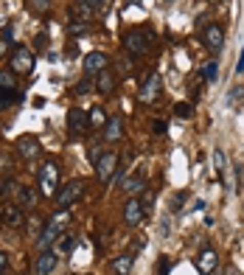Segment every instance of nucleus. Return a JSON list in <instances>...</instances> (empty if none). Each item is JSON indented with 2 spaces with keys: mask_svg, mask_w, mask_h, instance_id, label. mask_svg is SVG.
<instances>
[{
  "mask_svg": "<svg viewBox=\"0 0 244 275\" xmlns=\"http://www.w3.org/2000/svg\"><path fill=\"white\" fill-rule=\"evenodd\" d=\"M6 222L14 225V228H20V225H23V213H20V208H17V205H6Z\"/></svg>",
  "mask_w": 244,
  "mask_h": 275,
  "instance_id": "nucleus-21",
  "label": "nucleus"
},
{
  "mask_svg": "<svg viewBox=\"0 0 244 275\" xmlns=\"http://www.w3.org/2000/svg\"><path fill=\"white\" fill-rule=\"evenodd\" d=\"M104 138L107 141H121V118L118 115H110L107 118V124H104Z\"/></svg>",
  "mask_w": 244,
  "mask_h": 275,
  "instance_id": "nucleus-17",
  "label": "nucleus"
},
{
  "mask_svg": "<svg viewBox=\"0 0 244 275\" xmlns=\"http://www.w3.org/2000/svg\"><path fill=\"white\" fill-rule=\"evenodd\" d=\"M236 73H244V48H241V53H239V62H236Z\"/></svg>",
  "mask_w": 244,
  "mask_h": 275,
  "instance_id": "nucleus-34",
  "label": "nucleus"
},
{
  "mask_svg": "<svg viewBox=\"0 0 244 275\" xmlns=\"http://www.w3.org/2000/svg\"><path fill=\"white\" fill-rule=\"evenodd\" d=\"M37 183H39V191H43V197H53V194H56V185H59V169H56V163H53V160H45V163H43Z\"/></svg>",
  "mask_w": 244,
  "mask_h": 275,
  "instance_id": "nucleus-2",
  "label": "nucleus"
},
{
  "mask_svg": "<svg viewBox=\"0 0 244 275\" xmlns=\"http://www.w3.org/2000/svg\"><path fill=\"white\" fill-rule=\"evenodd\" d=\"M132 264H135V256H118V259H112V272L115 275H132Z\"/></svg>",
  "mask_w": 244,
  "mask_h": 275,
  "instance_id": "nucleus-16",
  "label": "nucleus"
},
{
  "mask_svg": "<svg viewBox=\"0 0 244 275\" xmlns=\"http://www.w3.org/2000/svg\"><path fill=\"white\" fill-rule=\"evenodd\" d=\"M28 9H31L34 14H45V11L51 9V0H28Z\"/></svg>",
  "mask_w": 244,
  "mask_h": 275,
  "instance_id": "nucleus-26",
  "label": "nucleus"
},
{
  "mask_svg": "<svg viewBox=\"0 0 244 275\" xmlns=\"http://www.w3.org/2000/svg\"><path fill=\"white\" fill-rule=\"evenodd\" d=\"M166 3H171V0H166Z\"/></svg>",
  "mask_w": 244,
  "mask_h": 275,
  "instance_id": "nucleus-42",
  "label": "nucleus"
},
{
  "mask_svg": "<svg viewBox=\"0 0 244 275\" xmlns=\"http://www.w3.org/2000/svg\"><path fill=\"white\" fill-rule=\"evenodd\" d=\"M124 48H127L129 56H144L149 48H152V34H149V31H132V34H127Z\"/></svg>",
  "mask_w": 244,
  "mask_h": 275,
  "instance_id": "nucleus-4",
  "label": "nucleus"
},
{
  "mask_svg": "<svg viewBox=\"0 0 244 275\" xmlns=\"http://www.w3.org/2000/svg\"><path fill=\"white\" fill-rule=\"evenodd\" d=\"M87 127H90V115H87L85 110H79V107H73V110L68 112V132H70V138L85 135Z\"/></svg>",
  "mask_w": 244,
  "mask_h": 275,
  "instance_id": "nucleus-5",
  "label": "nucleus"
},
{
  "mask_svg": "<svg viewBox=\"0 0 244 275\" xmlns=\"http://www.w3.org/2000/svg\"><path fill=\"white\" fill-rule=\"evenodd\" d=\"M174 115H177V118H191V115H194V104H188V101L174 104Z\"/></svg>",
  "mask_w": 244,
  "mask_h": 275,
  "instance_id": "nucleus-25",
  "label": "nucleus"
},
{
  "mask_svg": "<svg viewBox=\"0 0 244 275\" xmlns=\"http://www.w3.org/2000/svg\"><path fill=\"white\" fill-rule=\"evenodd\" d=\"M6 267H9V259H6V253H0V275L6 272Z\"/></svg>",
  "mask_w": 244,
  "mask_h": 275,
  "instance_id": "nucleus-35",
  "label": "nucleus"
},
{
  "mask_svg": "<svg viewBox=\"0 0 244 275\" xmlns=\"http://www.w3.org/2000/svg\"><path fill=\"white\" fill-rule=\"evenodd\" d=\"M51 222L56 225L59 230H65V228H68V225H70V213H68V211H56V217H53Z\"/></svg>",
  "mask_w": 244,
  "mask_h": 275,
  "instance_id": "nucleus-27",
  "label": "nucleus"
},
{
  "mask_svg": "<svg viewBox=\"0 0 244 275\" xmlns=\"http://www.w3.org/2000/svg\"><path fill=\"white\" fill-rule=\"evenodd\" d=\"M79 3H85V6H90V9H96V6H101L104 0H79Z\"/></svg>",
  "mask_w": 244,
  "mask_h": 275,
  "instance_id": "nucleus-38",
  "label": "nucleus"
},
{
  "mask_svg": "<svg viewBox=\"0 0 244 275\" xmlns=\"http://www.w3.org/2000/svg\"><path fill=\"white\" fill-rule=\"evenodd\" d=\"M213 169H216L219 174H225V169H228V158H225L222 149H213Z\"/></svg>",
  "mask_w": 244,
  "mask_h": 275,
  "instance_id": "nucleus-23",
  "label": "nucleus"
},
{
  "mask_svg": "<svg viewBox=\"0 0 244 275\" xmlns=\"http://www.w3.org/2000/svg\"><path fill=\"white\" fill-rule=\"evenodd\" d=\"M59 233H62V230H59V228H56V225H53V222H48V225H45V230H43V233H39V236H37V247H39V253L51 247V244H53V239H56Z\"/></svg>",
  "mask_w": 244,
  "mask_h": 275,
  "instance_id": "nucleus-13",
  "label": "nucleus"
},
{
  "mask_svg": "<svg viewBox=\"0 0 244 275\" xmlns=\"http://www.w3.org/2000/svg\"><path fill=\"white\" fill-rule=\"evenodd\" d=\"M20 99V93H17V87H0V110L9 104H14V101Z\"/></svg>",
  "mask_w": 244,
  "mask_h": 275,
  "instance_id": "nucleus-20",
  "label": "nucleus"
},
{
  "mask_svg": "<svg viewBox=\"0 0 244 275\" xmlns=\"http://www.w3.org/2000/svg\"><path fill=\"white\" fill-rule=\"evenodd\" d=\"M104 124H107L104 107H93V110H90V127H104Z\"/></svg>",
  "mask_w": 244,
  "mask_h": 275,
  "instance_id": "nucleus-22",
  "label": "nucleus"
},
{
  "mask_svg": "<svg viewBox=\"0 0 244 275\" xmlns=\"http://www.w3.org/2000/svg\"><path fill=\"white\" fill-rule=\"evenodd\" d=\"M82 194H85V180H79V177H76V180L65 183V188L56 194V205H59V211H68V208L73 205V202L79 200Z\"/></svg>",
  "mask_w": 244,
  "mask_h": 275,
  "instance_id": "nucleus-3",
  "label": "nucleus"
},
{
  "mask_svg": "<svg viewBox=\"0 0 244 275\" xmlns=\"http://www.w3.org/2000/svg\"><path fill=\"white\" fill-rule=\"evenodd\" d=\"M186 200H188L186 191H180V194L171 197V213H180V211H182V202H186Z\"/></svg>",
  "mask_w": 244,
  "mask_h": 275,
  "instance_id": "nucleus-28",
  "label": "nucleus"
},
{
  "mask_svg": "<svg viewBox=\"0 0 244 275\" xmlns=\"http://www.w3.org/2000/svg\"><path fill=\"white\" fill-rule=\"evenodd\" d=\"M53 267H56V253H48V250H43L37 259V275H51Z\"/></svg>",
  "mask_w": 244,
  "mask_h": 275,
  "instance_id": "nucleus-14",
  "label": "nucleus"
},
{
  "mask_svg": "<svg viewBox=\"0 0 244 275\" xmlns=\"http://www.w3.org/2000/svg\"><path fill=\"white\" fill-rule=\"evenodd\" d=\"M0 225H3V219H0Z\"/></svg>",
  "mask_w": 244,
  "mask_h": 275,
  "instance_id": "nucleus-43",
  "label": "nucleus"
},
{
  "mask_svg": "<svg viewBox=\"0 0 244 275\" xmlns=\"http://www.w3.org/2000/svg\"><path fill=\"white\" fill-rule=\"evenodd\" d=\"M68 31L73 34V37L85 34V31H87V20H82V17H73V20H70V26H68Z\"/></svg>",
  "mask_w": 244,
  "mask_h": 275,
  "instance_id": "nucleus-24",
  "label": "nucleus"
},
{
  "mask_svg": "<svg viewBox=\"0 0 244 275\" xmlns=\"http://www.w3.org/2000/svg\"><path fill=\"white\" fill-rule=\"evenodd\" d=\"M160 85H163V82H160V73H149V76H146V82L140 85L138 99L144 101V104H152V101L160 95Z\"/></svg>",
  "mask_w": 244,
  "mask_h": 275,
  "instance_id": "nucleus-10",
  "label": "nucleus"
},
{
  "mask_svg": "<svg viewBox=\"0 0 244 275\" xmlns=\"http://www.w3.org/2000/svg\"><path fill=\"white\" fill-rule=\"evenodd\" d=\"M17 205H20V208H34V205H37V191L20 185V188H17Z\"/></svg>",
  "mask_w": 244,
  "mask_h": 275,
  "instance_id": "nucleus-18",
  "label": "nucleus"
},
{
  "mask_svg": "<svg viewBox=\"0 0 244 275\" xmlns=\"http://www.w3.org/2000/svg\"><path fill=\"white\" fill-rule=\"evenodd\" d=\"M228 275H236V272H228Z\"/></svg>",
  "mask_w": 244,
  "mask_h": 275,
  "instance_id": "nucleus-41",
  "label": "nucleus"
},
{
  "mask_svg": "<svg viewBox=\"0 0 244 275\" xmlns=\"http://www.w3.org/2000/svg\"><path fill=\"white\" fill-rule=\"evenodd\" d=\"M107 68V56L104 53H87L85 56V76H98L101 70Z\"/></svg>",
  "mask_w": 244,
  "mask_h": 275,
  "instance_id": "nucleus-12",
  "label": "nucleus"
},
{
  "mask_svg": "<svg viewBox=\"0 0 244 275\" xmlns=\"http://www.w3.org/2000/svg\"><path fill=\"white\" fill-rule=\"evenodd\" d=\"M85 90H90V76H85V79H82L79 85L73 87V93H76V95H82V93H85Z\"/></svg>",
  "mask_w": 244,
  "mask_h": 275,
  "instance_id": "nucleus-32",
  "label": "nucleus"
},
{
  "mask_svg": "<svg viewBox=\"0 0 244 275\" xmlns=\"http://www.w3.org/2000/svg\"><path fill=\"white\" fill-rule=\"evenodd\" d=\"M0 87H17L14 85V73H11V70H0Z\"/></svg>",
  "mask_w": 244,
  "mask_h": 275,
  "instance_id": "nucleus-29",
  "label": "nucleus"
},
{
  "mask_svg": "<svg viewBox=\"0 0 244 275\" xmlns=\"http://www.w3.org/2000/svg\"><path fill=\"white\" fill-rule=\"evenodd\" d=\"M115 169H118V158L112 152H104L96 160V174H98L101 183H110L112 177H115Z\"/></svg>",
  "mask_w": 244,
  "mask_h": 275,
  "instance_id": "nucleus-9",
  "label": "nucleus"
},
{
  "mask_svg": "<svg viewBox=\"0 0 244 275\" xmlns=\"http://www.w3.org/2000/svg\"><path fill=\"white\" fill-rule=\"evenodd\" d=\"M3 53H6V43H0V56H3Z\"/></svg>",
  "mask_w": 244,
  "mask_h": 275,
  "instance_id": "nucleus-40",
  "label": "nucleus"
},
{
  "mask_svg": "<svg viewBox=\"0 0 244 275\" xmlns=\"http://www.w3.org/2000/svg\"><path fill=\"white\" fill-rule=\"evenodd\" d=\"M169 270H171V264H169V261H160V275H169Z\"/></svg>",
  "mask_w": 244,
  "mask_h": 275,
  "instance_id": "nucleus-37",
  "label": "nucleus"
},
{
  "mask_svg": "<svg viewBox=\"0 0 244 275\" xmlns=\"http://www.w3.org/2000/svg\"><path fill=\"white\" fill-rule=\"evenodd\" d=\"M202 40H205V45L211 48L213 53H219L225 48V28L219 26V23H208L205 31H202Z\"/></svg>",
  "mask_w": 244,
  "mask_h": 275,
  "instance_id": "nucleus-8",
  "label": "nucleus"
},
{
  "mask_svg": "<svg viewBox=\"0 0 244 275\" xmlns=\"http://www.w3.org/2000/svg\"><path fill=\"white\" fill-rule=\"evenodd\" d=\"M96 87H98V93H101V95H110L112 90H115V76H112V70H110V68H104V70L98 73Z\"/></svg>",
  "mask_w": 244,
  "mask_h": 275,
  "instance_id": "nucleus-15",
  "label": "nucleus"
},
{
  "mask_svg": "<svg viewBox=\"0 0 244 275\" xmlns=\"http://www.w3.org/2000/svg\"><path fill=\"white\" fill-rule=\"evenodd\" d=\"M9 68H11V73H14V76H28L34 70V53L28 51L26 45L14 48L11 56H9Z\"/></svg>",
  "mask_w": 244,
  "mask_h": 275,
  "instance_id": "nucleus-1",
  "label": "nucleus"
},
{
  "mask_svg": "<svg viewBox=\"0 0 244 275\" xmlns=\"http://www.w3.org/2000/svg\"><path fill=\"white\" fill-rule=\"evenodd\" d=\"M216 62H211V65H205V68H202V79H205V82H213V79H216Z\"/></svg>",
  "mask_w": 244,
  "mask_h": 275,
  "instance_id": "nucleus-30",
  "label": "nucleus"
},
{
  "mask_svg": "<svg viewBox=\"0 0 244 275\" xmlns=\"http://www.w3.org/2000/svg\"><path fill=\"white\" fill-rule=\"evenodd\" d=\"M140 247H144V242H140V239H138V242H135L132 247H129V250H132V256H138V253H140Z\"/></svg>",
  "mask_w": 244,
  "mask_h": 275,
  "instance_id": "nucleus-39",
  "label": "nucleus"
},
{
  "mask_svg": "<svg viewBox=\"0 0 244 275\" xmlns=\"http://www.w3.org/2000/svg\"><path fill=\"white\" fill-rule=\"evenodd\" d=\"M28 230H31V233H37V230H39V219H37V217L28 219Z\"/></svg>",
  "mask_w": 244,
  "mask_h": 275,
  "instance_id": "nucleus-33",
  "label": "nucleus"
},
{
  "mask_svg": "<svg viewBox=\"0 0 244 275\" xmlns=\"http://www.w3.org/2000/svg\"><path fill=\"white\" fill-rule=\"evenodd\" d=\"M121 188L127 191L129 197H138V194L146 191V180L144 177H127V183H121Z\"/></svg>",
  "mask_w": 244,
  "mask_h": 275,
  "instance_id": "nucleus-19",
  "label": "nucleus"
},
{
  "mask_svg": "<svg viewBox=\"0 0 244 275\" xmlns=\"http://www.w3.org/2000/svg\"><path fill=\"white\" fill-rule=\"evenodd\" d=\"M216 264H219V256H216V250H211V247L199 250V256L194 259V267L199 275H213L216 272Z\"/></svg>",
  "mask_w": 244,
  "mask_h": 275,
  "instance_id": "nucleus-7",
  "label": "nucleus"
},
{
  "mask_svg": "<svg viewBox=\"0 0 244 275\" xmlns=\"http://www.w3.org/2000/svg\"><path fill=\"white\" fill-rule=\"evenodd\" d=\"M17 152H20V160H37L39 158V141L31 135H23L20 141H17Z\"/></svg>",
  "mask_w": 244,
  "mask_h": 275,
  "instance_id": "nucleus-11",
  "label": "nucleus"
},
{
  "mask_svg": "<svg viewBox=\"0 0 244 275\" xmlns=\"http://www.w3.org/2000/svg\"><path fill=\"white\" fill-rule=\"evenodd\" d=\"M70 247H73V239H59V242H56L59 253H70Z\"/></svg>",
  "mask_w": 244,
  "mask_h": 275,
  "instance_id": "nucleus-31",
  "label": "nucleus"
},
{
  "mask_svg": "<svg viewBox=\"0 0 244 275\" xmlns=\"http://www.w3.org/2000/svg\"><path fill=\"white\" fill-rule=\"evenodd\" d=\"M152 129H154V132H166V121H154Z\"/></svg>",
  "mask_w": 244,
  "mask_h": 275,
  "instance_id": "nucleus-36",
  "label": "nucleus"
},
{
  "mask_svg": "<svg viewBox=\"0 0 244 275\" xmlns=\"http://www.w3.org/2000/svg\"><path fill=\"white\" fill-rule=\"evenodd\" d=\"M144 208H146V205L138 200V197H129L127 205H124V222H127L129 228H138V225L144 222V213H146Z\"/></svg>",
  "mask_w": 244,
  "mask_h": 275,
  "instance_id": "nucleus-6",
  "label": "nucleus"
}]
</instances>
